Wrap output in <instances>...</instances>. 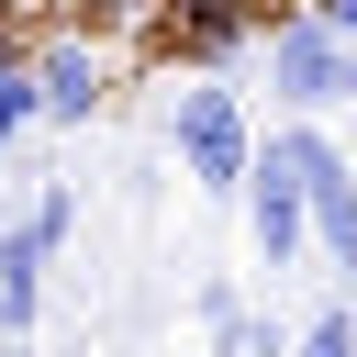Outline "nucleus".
I'll return each instance as SVG.
<instances>
[{
    "label": "nucleus",
    "instance_id": "f257e3e1",
    "mask_svg": "<svg viewBox=\"0 0 357 357\" xmlns=\"http://www.w3.org/2000/svg\"><path fill=\"white\" fill-rule=\"evenodd\" d=\"M257 33H268V89H290L301 112H324V100L357 89V45H346L324 11H268Z\"/></svg>",
    "mask_w": 357,
    "mask_h": 357
},
{
    "label": "nucleus",
    "instance_id": "f03ea898",
    "mask_svg": "<svg viewBox=\"0 0 357 357\" xmlns=\"http://www.w3.org/2000/svg\"><path fill=\"white\" fill-rule=\"evenodd\" d=\"M279 134H290V156H301V223H312V245L335 257V279L357 290V167H346V145L312 134V123H279Z\"/></svg>",
    "mask_w": 357,
    "mask_h": 357
},
{
    "label": "nucleus",
    "instance_id": "7ed1b4c3",
    "mask_svg": "<svg viewBox=\"0 0 357 357\" xmlns=\"http://www.w3.org/2000/svg\"><path fill=\"white\" fill-rule=\"evenodd\" d=\"M167 145H178V167H190L201 190H234L257 134H245V100L201 78V89H178V100H167Z\"/></svg>",
    "mask_w": 357,
    "mask_h": 357
},
{
    "label": "nucleus",
    "instance_id": "20e7f679",
    "mask_svg": "<svg viewBox=\"0 0 357 357\" xmlns=\"http://www.w3.org/2000/svg\"><path fill=\"white\" fill-rule=\"evenodd\" d=\"M245 234H257V268H290L301 245H312V223H301V156H290V134H268V145H245Z\"/></svg>",
    "mask_w": 357,
    "mask_h": 357
},
{
    "label": "nucleus",
    "instance_id": "39448f33",
    "mask_svg": "<svg viewBox=\"0 0 357 357\" xmlns=\"http://www.w3.org/2000/svg\"><path fill=\"white\" fill-rule=\"evenodd\" d=\"M56 245H67V190L33 201V212L0 234V324H11V335L33 324V301H45V257H56Z\"/></svg>",
    "mask_w": 357,
    "mask_h": 357
},
{
    "label": "nucleus",
    "instance_id": "423d86ee",
    "mask_svg": "<svg viewBox=\"0 0 357 357\" xmlns=\"http://www.w3.org/2000/svg\"><path fill=\"white\" fill-rule=\"evenodd\" d=\"M100 112V56L89 45H45L33 56V123H89Z\"/></svg>",
    "mask_w": 357,
    "mask_h": 357
},
{
    "label": "nucleus",
    "instance_id": "0eeeda50",
    "mask_svg": "<svg viewBox=\"0 0 357 357\" xmlns=\"http://www.w3.org/2000/svg\"><path fill=\"white\" fill-rule=\"evenodd\" d=\"M212 357H290V335H279V324H257V312L234 301V312H212Z\"/></svg>",
    "mask_w": 357,
    "mask_h": 357
},
{
    "label": "nucleus",
    "instance_id": "6e6552de",
    "mask_svg": "<svg viewBox=\"0 0 357 357\" xmlns=\"http://www.w3.org/2000/svg\"><path fill=\"white\" fill-rule=\"evenodd\" d=\"M11 134H33V56L0 45V145H11Z\"/></svg>",
    "mask_w": 357,
    "mask_h": 357
},
{
    "label": "nucleus",
    "instance_id": "1a4fd4ad",
    "mask_svg": "<svg viewBox=\"0 0 357 357\" xmlns=\"http://www.w3.org/2000/svg\"><path fill=\"white\" fill-rule=\"evenodd\" d=\"M290 357H357V312H346V301H324V312L301 324V346H290Z\"/></svg>",
    "mask_w": 357,
    "mask_h": 357
},
{
    "label": "nucleus",
    "instance_id": "9d476101",
    "mask_svg": "<svg viewBox=\"0 0 357 357\" xmlns=\"http://www.w3.org/2000/svg\"><path fill=\"white\" fill-rule=\"evenodd\" d=\"M312 11H324V22H335V33L357 45V0H312Z\"/></svg>",
    "mask_w": 357,
    "mask_h": 357
},
{
    "label": "nucleus",
    "instance_id": "9b49d317",
    "mask_svg": "<svg viewBox=\"0 0 357 357\" xmlns=\"http://www.w3.org/2000/svg\"><path fill=\"white\" fill-rule=\"evenodd\" d=\"M0 346H11V324H0Z\"/></svg>",
    "mask_w": 357,
    "mask_h": 357
}]
</instances>
